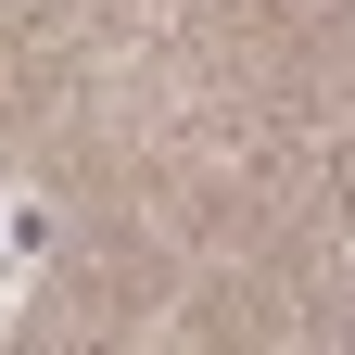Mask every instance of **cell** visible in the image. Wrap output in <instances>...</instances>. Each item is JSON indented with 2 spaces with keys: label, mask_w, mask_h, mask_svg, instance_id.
<instances>
[{
  "label": "cell",
  "mask_w": 355,
  "mask_h": 355,
  "mask_svg": "<svg viewBox=\"0 0 355 355\" xmlns=\"http://www.w3.org/2000/svg\"><path fill=\"white\" fill-rule=\"evenodd\" d=\"M38 254H51V203H38V191H0V292H26Z\"/></svg>",
  "instance_id": "6da1fadb"
}]
</instances>
